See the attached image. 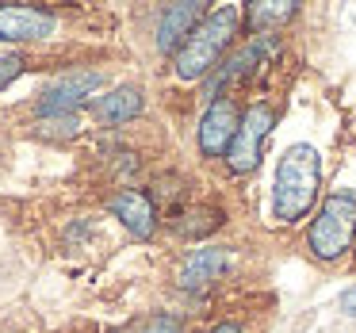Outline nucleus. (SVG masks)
I'll use <instances>...</instances> for the list:
<instances>
[{
	"mask_svg": "<svg viewBox=\"0 0 356 333\" xmlns=\"http://www.w3.org/2000/svg\"><path fill=\"white\" fill-rule=\"evenodd\" d=\"M241 127V108L238 100H230V96H222V100L207 104V111H203L200 127H195V146H200L203 157H226L234 146V134H238Z\"/></svg>",
	"mask_w": 356,
	"mask_h": 333,
	"instance_id": "nucleus-7",
	"label": "nucleus"
},
{
	"mask_svg": "<svg viewBox=\"0 0 356 333\" xmlns=\"http://www.w3.org/2000/svg\"><path fill=\"white\" fill-rule=\"evenodd\" d=\"M27 70V62H24V54H4L0 58V88H8L12 81L19 77V73Z\"/></svg>",
	"mask_w": 356,
	"mask_h": 333,
	"instance_id": "nucleus-17",
	"label": "nucleus"
},
{
	"mask_svg": "<svg viewBox=\"0 0 356 333\" xmlns=\"http://www.w3.org/2000/svg\"><path fill=\"white\" fill-rule=\"evenodd\" d=\"M337 307H341V310H345V314H348V318H356V287H348V291H345V295H341V299H337Z\"/></svg>",
	"mask_w": 356,
	"mask_h": 333,
	"instance_id": "nucleus-18",
	"label": "nucleus"
},
{
	"mask_svg": "<svg viewBox=\"0 0 356 333\" xmlns=\"http://www.w3.org/2000/svg\"><path fill=\"white\" fill-rule=\"evenodd\" d=\"M226 268H230V249L200 245L184 257V264H180V272H177V284L192 295H203L207 287H215L218 279L226 276Z\"/></svg>",
	"mask_w": 356,
	"mask_h": 333,
	"instance_id": "nucleus-10",
	"label": "nucleus"
},
{
	"mask_svg": "<svg viewBox=\"0 0 356 333\" xmlns=\"http://www.w3.org/2000/svg\"><path fill=\"white\" fill-rule=\"evenodd\" d=\"M207 333H245V330H241L238 322H218V325H211Z\"/></svg>",
	"mask_w": 356,
	"mask_h": 333,
	"instance_id": "nucleus-19",
	"label": "nucleus"
},
{
	"mask_svg": "<svg viewBox=\"0 0 356 333\" xmlns=\"http://www.w3.org/2000/svg\"><path fill=\"white\" fill-rule=\"evenodd\" d=\"M81 131H85L81 115H54V119H39V123H35V134H39V138H50V142H70V138H77Z\"/></svg>",
	"mask_w": 356,
	"mask_h": 333,
	"instance_id": "nucleus-16",
	"label": "nucleus"
},
{
	"mask_svg": "<svg viewBox=\"0 0 356 333\" xmlns=\"http://www.w3.org/2000/svg\"><path fill=\"white\" fill-rule=\"evenodd\" d=\"M108 211H111V218L123 222V230L131 238L149 241L157 234V203L146 192H138V188H123V192L108 195Z\"/></svg>",
	"mask_w": 356,
	"mask_h": 333,
	"instance_id": "nucleus-11",
	"label": "nucleus"
},
{
	"mask_svg": "<svg viewBox=\"0 0 356 333\" xmlns=\"http://www.w3.org/2000/svg\"><path fill=\"white\" fill-rule=\"evenodd\" d=\"M88 108H92L96 123L123 127V123H131V119H138L142 111H146V92H142L138 85H115V88H108L104 96H96Z\"/></svg>",
	"mask_w": 356,
	"mask_h": 333,
	"instance_id": "nucleus-12",
	"label": "nucleus"
},
{
	"mask_svg": "<svg viewBox=\"0 0 356 333\" xmlns=\"http://www.w3.org/2000/svg\"><path fill=\"white\" fill-rule=\"evenodd\" d=\"M241 19H245V8H238V4H222V8H215L192 31V39L180 47V54L172 58V73H177L180 81H207L211 73L234 54Z\"/></svg>",
	"mask_w": 356,
	"mask_h": 333,
	"instance_id": "nucleus-2",
	"label": "nucleus"
},
{
	"mask_svg": "<svg viewBox=\"0 0 356 333\" xmlns=\"http://www.w3.org/2000/svg\"><path fill=\"white\" fill-rule=\"evenodd\" d=\"M276 54H280V35H253L245 47H238L207 81H203V96H207V104L222 100V96L230 92V88H238V85H249V81H253Z\"/></svg>",
	"mask_w": 356,
	"mask_h": 333,
	"instance_id": "nucleus-4",
	"label": "nucleus"
},
{
	"mask_svg": "<svg viewBox=\"0 0 356 333\" xmlns=\"http://www.w3.org/2000/svg\"><path fill=\"white\" fill-rule=\"evenodd\" d=\"M356 238V192L353 188H341V192H330L318 207L314 222L307 230V245L318 261H341V257L353 249Z\"/></svg>",
	"mask_w": 356,
	"mask_h": 333,
	"instance_id": "nucleus-3",
	"label": "nucleus"
},
{
	"mask_svg": "<svg viewBox=\"0 0 356 333\" xmlns=\"http://www.w3.org/2000/svg\"><path fill=\"white\" fill-rule=\"evenodd\" d=\"M272 127H276V108L268 100H257L241 111V127L234 134V146L226 154V165H230L234 177H245L261 165V154H264V142H268Z\"/></svg>",
	"mask_w": 356,
	"mask_h": 333,
	"instance_id": "nucleus-6",
	"label": "nucleus"
},
{
	"mask_svg": "<svg viewBox=\"0 0 356 333\" xmlns=\"http://www.w3.org/2000/svg\"><path fill=\"white\" fill-rule=\"evenodd\" d=\"M222 222H226L222 207H215V203H192V207L177 211L172 230H177L180 238H207V234H215Z\"/></svg>",
	"mask_w": 356,
	"mask_h": 333,
	"instance_id": "nucleus-14",
	"label": "nucleus"
},
{
	"mask_svg": "<svg viewBox=\"0 0 356 333\" xmlns=\"http://www.w3.org/2000/svg\"><path fill=\"white\" fill-rule=\"evenodd\" d=\"M111 333H184V314H177V310H149V314L131 318L127 325H119Z\"/></svg>",
	"mask_w": 356,
	"mask_h": 333,
	"instance_id": "nucleus-15",
	"label": "nucleus"
},
{
	"mask_svg": "<svg viewBox=\"0 0 356 333\" xmlns=\"http://www.w3.org/2000/svg\"><path fill=\"white\" fill-rule=\"evenodd\" d=\"M295 16H299V4L295 0H257V4L245 8V24L253 35H276Z\"/></svg>",
	"mask_w": 356,
	"mask_h": 333,
	"instance_id": "nucleus-13",
	"label": "nucleus"
},
{
	"mask_svg": "<svg viewBox=\"0 0 356 333\" xmlns=\"http://www.w3.org/2000/svg\"><path fill=\"white\" fill-rule=\"evenodd\" d=\"M58 16L35 4H4L0 8V42H39L54 35Z\"/></svg>",
	"mask_w": 356,
	"mask_h": 333,
	"instance_id": "nucleus-9",
	"label": "nucleus"
},
{
	"mask_svg": "<svg viewBox=\"0 0 356 333\" xmlns=\"http://www.w3.org/2000/svg\"><path fill=\"white\" fill-rule=\"evenodd\" d=\"M322 192V154L310 142H295L280 154L272 177V218L295 226L314 211Z\"/></svg>",
	"mask_w": 356,
	"mask_h": 333,
	"instance_id": "nucleus-1",
	"label": "nucleus"
},
{
	"mask_svg": "<svg viewBox=\"0 0 356 333\" xmlns=\"http://www.w3.org/2000/svg\"><path fill=\"white\" fill-rule=\"evenodd\" d=\"M211 16V8L203 4V0H188V4H169V8L157 16V54L165 58H177L180 47H184L188 39H192V31L203 24V19Z\"/></svg>",
	"mask_w": 356,
	"mask_h": 333,
	"instance_id": "nucleus-8",
	"label": "nucleus"
},
{
	"mask_svg": "<svg viewBox=\"0 0 356 333\" xmlns=\"http://www.w3.org/2000/svg\"><path fill=\"white\" fill-rule=\"evenodd\" d=\"M104 73L100 70H65L42 88L35 115L39 119H54V115H77L85 104H92L96 88H104Z\"/></svg>",
	"mask_w": 356,
	"mask_h": 333,
	"instance_id": "nucleus-5",
	"label": "nucleus"
}]
</instances>
